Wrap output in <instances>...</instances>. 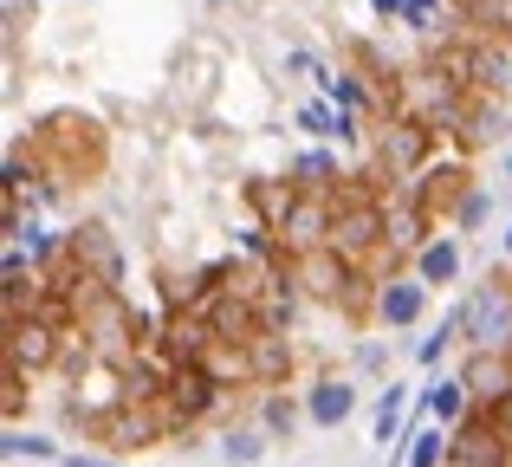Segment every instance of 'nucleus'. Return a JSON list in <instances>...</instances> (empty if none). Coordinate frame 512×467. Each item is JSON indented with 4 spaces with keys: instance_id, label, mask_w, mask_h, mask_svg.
<instances>
[{
    "instance_id": "f257e3e1",
    "label": "nucleus",
    "mask_w": 512,
    "mask_h": 467,
    "mask_svg": "<svg viewBox=\"0 0 512 467\" xmlns=\"http://www.w3.org/2000/svg\"><path fill=\"white\" fill-rule=\"evenodd\" d=\"M467 390L487 396V403H506V396H512V364H506V357H474V370H467Z\"/></svg>"
},
{
    "instance_id": "f03ea898",
    "label": "nucleus",
    "mask_w": 512,
    "mask_h": 467,
    "mask_svg": "<svg viewBox=\"0 0 512 467\" xmlns=\"http://www.w3.org/2000/svg\"><path fill=\"white\" fill-rule=\"evenodd\" d=\"M350 403H357L350 383H318V390H312V422H318V429H338V422L350 416Z\"/></svg>"
},
{
    "instance_id": "7ed1b4c3",
    "label": "nucleus",
    "mask_w": 512,
    "mask_h": 467,
    "mask_svg": "<svg viewBox=\"0 0 512 467\" xmlns=\"http://www.w3.org/2000/svg\"><path fill=\"white\" fill-rule=\"evenodd\" d=\"M376 312H383V325H409V318L422 312V286H389L383 299H376Z\"/></svg>"
},
{
    "instance_id": "20e7f679",
    "label": "nucleus",
    "mask_w": 512,
    "mask_h": 467,
    "mask_svg": "<svg viewBox=\"0 0 512 467\" xmlns=\"http://www.w3.org/2000/svg\"><path fill=\"white\" fill-rule=\"evenodd\" d=\"M454 266H461V247H454V240H441V247L422 253V279H454Z\"/></svg>"
},
{
    "instance_id": "39448f33",
    "label": "nucleus",
    "mask_w": 512,
    "mask_h": 467,
    "mask_svg": "<svg viewBox=\"0 0 512 467\" xmlns=\"http://www.w3.org/2000/svg\"><path fill=\"white\" fill-rule=\"evenodd\" d=\"M461 390H467V383H435V396H428V409H435L441 422H454V416H461Z\"/></svg>"
},
{
    "instance_id": "423d86ee",
    "label": "nucleus",
    "mask_w": 512,
    "mask_h": 467,
    "mask_svg": "<svg viewBox=\"0 0 512 467\" xmlns=\"http://www.w3.org/2000/svg\"><path fill=\"white\" fill-rule=\"evenodd\" d=\"M13 351H20L26 364H39V357H46V331H39V325H20V331H13Z\"/></svg>"
},
{
    "instance_id": "0eeeda50",
    "label": "nucleus",
    "mask_w": 512,
    "mask_h": 467,
    "mask_svg": "<svg viewBox=\"0 0 512 467\" xmlns=\"http://www.w3.org/2000/svg\"><path fill=\"white\" fill-rule=\"evenodd\" d=\"M396 416H402V390L389 383V390H383V403H376V435H383V442H389V429H396Z\"/></svg>"
},
{
    "instance_id": "6e6552de",
    "label": "nucleus",
    "mask_w": 512,
    "mask_h": 467,
    "mask_svg": "<svg viewBox=\"0 0 512 467\" xmlns=\"http://www.w3.org/2000/svg\"><path fill=\"white\" fill-rule=\"evenodd\" d=\"M299 176H305V182H325V176H331V156H305Z\"/></svg>"
},
{
    "instance_id": "1a4fd4ad",
    "label": "nucleus",
    "mask_w": 512,
    "mask_h": 467,
    "mask_svg": "<svg viewBox=\"0 0 512 467\" xmlns=\"http://www.w3.org/2000/svg\"><path fill=\"white\" fill-rule=\"evenodd\" d=\"M441 461V435H422V448H415V467H435Z\"/></svg>"
},
{
    "instance_id": "9d476101",
    "label": "nucleus",
    "mask_w": 512,
    "mask_h": 467,
    "mask_svg": "<svg viewBox=\"0 0 512 467\" xmlns=\"http://www.w3.org/2000/svg\"><path fill=\"white\" fill-rule=\"evenodd\" d=\"M500 422H506V442H512V396L500 403Z\"/></svg>"
},
{
    "instance_id": "9b49d317",
    "label": "nucleus",
    "mask_w": 512,
    "mask_h": 467,
    "mask_svg": "<svg viewBox=\"0 0 512 467\" xmlns=\"http://www.w3.org/2000/svg\"><path fill=\"white\" fill-rule=\"evenodd\" d=\"M72 467H111V461H85V455H72Z\"/></svg>"
}]
</instances>
